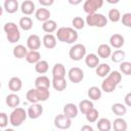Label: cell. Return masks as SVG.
Listing matches in <instances>:
<instances>
[{
	"mask_svg": "<svg viewBox=\"0 0 131 131\" xmlns=\"http://www.w3.org/2000/svg\"><path fill=\"white\" fill-rule=\"evenodd\" d=\"M56 28H57L56 21L53 20V19H50V18H49L48 20L44 21L43 25H42V30H43L44 32H46L47 34L53 33L54 31H56Z\"/></svg>",
	"mask_w": 131,
	"mask_h": 131,
	"instance_id": "cell-28",
	"label": "cell"
},
{
	"mask_svg": "<svg viewBox=\"0 0 131 131\" xmlns=\"http://www.w3.org/2000/svg\"><path fill=\"white\" fill-rule=\"evenodd\" d=\"M49 69V64L47 62V60H39L36 64H35V71L38 74H45Z\"/></svg>",
	"mask_w": 131,
	"mask_h": 131,
	"instance_id": "cell-36",
	"label": "cell"
},
{
	"mask_svg": "<svg viewBox=\"0 0 131 131\" xmlns=\"http://www.w3.org/2000/svg\"><path fill=\"white\" fill-rule=\"evenodd\" d=\"M18 25H19L20 29H23L24 31H30L33 28V20L30 16H23L19 19Z\"/></svg>",
	"mask_w": 131,
	"mask_h": 131,
	"instance_id": "cell-33",
	"label": "cell"
},
{
	"mask_svg": "<svg viewBox=\"0 0 131 131\" xmlns=\"http://www.w3.org/2000/svg\"><path fill=\"white\" fill-rule=\"evenodd\" d=\"M39 3L43 6V7H47L50 6L54 3V0H39Z\"/></svg>",
	"mask_w": 131,
	"mask_h": 131,
	"instance_id": "cell-46",
	"label": "cell"
},
{
	"mask_svg": "<svg viewBox=\"0 0 131 131\" xmlns=\"http://www.w3.org/2000/svg\"><path fill=\"white\" fill-rule=\"evenodd\" d=\"M8 125V116L6 113H0V128H5Z\"/></svg>",
	"mask_w": 131,
	"mask_h": 131,
	"instance_id": "cell-45",
	"label": "cell"
},
{
	"mask_svg": "<svg viewBox=\"0 0 131 131\" xmlns=\"http://www.w3.org/2000/svg\"><path fill=\"white\" fill-rule=\"evenodd\" d=\"M96 126L99 131H111L112 129V122L106 118H101L97 121Z\"/></svg>",
	"mask_w": 131,
	"mask_h": 131,
	"instance_id": "cell-30",
	"label": "cell"
},
{
	"mask_svg": "<svg viewBox=\"0 0 131 131\" xmlns=\"http://www.w3.org/2000/svg\"><path fill=\"white\" fill-rule=\"evenodd\" d=\"M5 102H6V104H7L9 107L15 108V107H17V106L19 105V103H20V98H19V96H18L17 94H15V93H10V94H8V95L6 96Z\"/></svg>",
	"mask_w": 131,
	"mask_h": 131,
	"instance_id": "cell-16",
	"label": "cell"
},
{
	"mask_svg": "<svg viewBox=\"0 0 131 131\" xmlns=\"http://www.w3.org/2000/svg\"><path fill=\"white\" fill-rule=\"evenodd\" d=\"M107 77L115 83V84H120V82H121V80H122V74L120 73V72H118V71H112V72H110V74L107 75Z\"/></svg>",
	"mask_w": 131,
	"mask_h": 131,
	"instance_id": "cell-41",
	"label": "cell"
},
{
	"mask_svg": "<svg viewBox=\"0 0 131 131\" xmlns=\"http://www.w3.org/2000/svg\"><path fill=\"white\" fill-rule=\"evenodd\" d=\"M43 113V106L40 103H32L31 106H29L27 115L30 119H38Z\"/></svg>",
	"mask_w": 131,
	"mask_h": 131,
	"instance_id": "cell-9",
	"label": "cell"
},
{
	"mask_svg": "<svg viewBox=\"0 0 131 131\" xmlns=\"http://www.w3.org/2000/svg\"><path fill=\"white\" fill-rule=\"evenodd\" d=\"M0 88H1V82H0Z\"/></svg>",
	"mask_w": 131,
	"mask_h": 131,
	"instance_id": "cell-52",
	"label": "cell"
},
{
	"mask_svg": "<svg viewBox=\"0 0 131 131\" xmlns=\"http://www.w3.org/2000/svg\"><path fill=\"white\" fill-rule=\"evenodd\" d=\"M3 9H5L8 13H14L18 9V1L17 0H5Z\"/></svg>",
	"mask_w": 131,
	"mask_h": 131,
	"instance_id": "cell-20",
	"label": "cell"
},
{
	"mask_svg": "<svg viewBox=\"0 0 131 131\" xmlns=\"http://www.w3.org/2000/svg\"><path fill=\"white\" fill-rule=\"evenodd\" d=\"M94 107V105H93V102L91 101V100H89V99H83L82 101H80V103H79V107H78V110L82 113V114H87L90 110H92Z\"/></svg>",
	"mask_w": 131,
	"mask_h": 131,
	"instance_id": "cell-31",
	"label": "cell"
},
{
	"mask_svg": "<svg viewBox=\"0 0 131 131\" xmlns=\"http://www.w3.org/2000/svg\"><path fill=\"white\" fill-rule=\"evenodd\" d=\"M124 101H125L126 106H130V105H131V93H130V92L126 94V96H125V98H124Z\"/></svg>",
	"mask_w": 131,
	"mask_h": 131,
	"instance_id": "cell-47",
	"label": "cell"
},
{
	"mask_svg": "<svg viewBox=\"0 0 131 131\" xmlns=\"http://www.w3.org/2000/svg\"><path fill=\"white\" fill-rule=\"evenodd\" d=\"M72 24H73V27L76 30H81L85 26V20L81 16H75L73 18V20H72Z\"/></svg>",
	"mask_w": 131,
	"mask_h": 131,
	"instance_id": "cell-42",
	"label": "cell"
},
{
	"mask_svg": "<svg viewBox=\"0 0 131 131\" xmlns=\"http://www.w3.org/2000/svg\"><path fill=\"white\" fill-rule=\"evenodd\" d=\"M107 16H108V19L113 23H117L121 19V13H120V10L117 9V8H112L108 10V13H107Z\"/></svg>",
	"mask_w": 131,
	"mask_h": 131,
	"instance_id": "cell-38",
	"label": "cell"
},
{
	"mask_svg": "<svg viewBox=\"0 0 131 131\" xmlns=\"http://www.w3.org/2000/svg\"><path fill=\"white\" fill-rule=\"evenodd\" d=\"M0 131H1V128H0Z\"/></svg>",
	"mask_w": 131,
	"mask_h": 131,
	"instance_id": "cell-53",
	"label": "cell"
},
{
	"mask_svg": "<svg viewBox=\"0 0 131 131\" xmlns=\"http://www.w3.org/2000/svg\"><path fill=\"white\" fill-rule=\"evenodd\" d=\"M125 43V39L121 34H113L110 38V44L112 47L120 49Z\"/></svg>",
	"mask_w": 131,
	"mask_h": 131,
	"instance_id": "cell-12",
	"label": "cell"
},
{
	"mask_svg": "<svg viewBox=\"0 0 131 131\" xmlns=\"http://www.w3.org/2000/svg\"><path fill=\"white\" fill-rule=\"evenodd\" d=\"M54 126L58 129H61V130L69 129L72 126V120L70 118L66 117L63 114L57 115L54 118Z\"/></svg>",
	"mask_w": 131,
	"mask_h": 131,
	"instance_id": "cell-8",
	"label": "cell"
},
{
	"mask_svg": "<svg viewBox=\"0 0 131 131\" xmlns=\"http://www.w3.org/2000/svg\"><path fill=\"white\" fill-rule=\"evenodd\" d=\"M4 131H14L13 129H11V128H7V129H5Z\"/></svg>",
	"mask_w": 131,
	"mask_h": 131,
	"instance_id": "cell-51",
	"label": "cell"
},
{
	"mask_svg": "<svg viewBox=\"0 0 131 131\" xmlns=\"http://www.w3.org/2000/svg\"><path fill=\"white\" fill-rule=\"evenodd\" d=\"M2 13H3V7L0 5V16L2 15Z\"/></svg>",
	"mask_w": 131,
	"mask_h": 131,
	"instance_id": "cell-50",
	"label": "cell"
},
{
	"mask_svg": "<svg viewBox=\"0 0 131 131\" xmlns=\"http://www.w3.org/2000/svg\"><path fill=\"white\" fill-rule=\"evenodd\" d=\"M55 38L60 42H66L68 44H73L78 39V33L75 29L70 27H61L56 31Z\"/></svg>",
	"mask_w": 131,
	"mask_h": 131,
	"instance_id": "cell-1",
	"label": "cell"
},
{
	"mask_svg": "<svg viewBox=\"0 0 131 131\" xmlns=\"http://www.w3.org/2000/svg\"><path fill=\"white\" fill-rule=\"evenodd\" d=\"M52 86L55 90L60 92V91H63L67 88L68 83H67L64 78H53L52 79Z\"/></svg>",
	"mask_w": 131,
	"mask_h": 131,
	"instance_id": "cell-27",
	"label": "cell"
},
{
	"mask_svg": "<svg viewBox=\"0 0 131 131\" xmlns=\"http://www.w3.org/2000/svg\"><path fill=\"white\" fill-rule=\"evenodd\" d=\"M36 92H37L39 101H46L50 96L49 89H46V88H36Z\"/></svg>",
	"mask_w": 131,
	"mask_h": 131,
	"instance_id": "cell-37",
	"label": "cell"
},
{
	"mask_svg": "<svg viewBox=\"0 0 131 131\" xmlns=\"http://www.w3.org/2000/svg\"><path fill=\"white\" fill-rule=\"evenodd\" d=\"M95 71H96V75L98 77H101V78H105L110 72H111V67L110 64L103 62V63H99L96 68H95Z\"/></svg>",
	"mask_w": 131,
	"mask_h": 131,
	"instance_id": "cell-24",
	"label": "cell"
},
{
	"mask_svg": "<svg viewBox=\"0 0 131 131\" xmlns=\"http://www.w3.org/2000/svg\"><path fill=\"white\" fill-rule=\"evenodd\" d=\"M12 53H13V56H14V57L20 59V58L26 57V55H27V53H28V50H27V48H26L24 45L18 44V45H16V46L13 48Z\"/></svg>",
	"mask_w": 131,
	"mask_h": 131,
	"instance_id": "cell-32",
	"label": "cell"
},
{
	"mask_svg": "<svg viewBox=\"0 0 131 131\" xmlns=\"http://www.w3.org/2000/svg\"><path fill=\"white\" fill-rule=\"evenodd\" d=\"M78 112H79L78 106H77L76 104L72 103V102H69V103L64 104V106H63V115H64L66 117L70 118L71 120L77 117Z\"/></svg>",
	"mask_w": 131,
	"mask_h": 131,
	"instance_id": "cell-11",
	"label": "cell"
},
{
	"mask_svg": "<svg viewBox=\"0 0 131 131\" xmlns=\"http://www.w3.org/2000/svg\"><path fill=\"white\" fill-rule=\"evenodd\" d=\"M35 3L32 0H25L20 4V10L25 15H31L35 11Z\"/></svg>",
	"mask_w": 131,
	"mask_h": 131,
	"instance_id": "cell-13",
	"label": "cell"
},
{
	"mask_svg": "<svg viewBox=\"0 0 131 131\" xmlns=\"http://www.w3.org/2000/svg\"><path fill=\"white\" fill-rule=\"evenodd\" d=\"M111 56H112V61L113 62H115V63L120 62L121 63L125 58V51H123L122 49H117L111 54Z\"/></svg>",
	"mask_w": 131,
	"mask_h": 131,
	"instance_id": "cell-35",
	"label": "cell"
},
{
	"mask_svg": "<svg viewBox=\"0 0 131 131\" xmlns=\"http://www.w3.org/2000/svg\"><path fill=\"white\" fill-rule=\"evenodd\" d=\"M27 46L31 50H38L41 46V39L38 35L32 34L27 39Z\"/></svg>",
	"mask_w": 131,
	"mask_h": 131,
	"instance_id": "cell-10",
	"label": "cell"
},
{
	"mask_svg": "<svg viewBox=\"0 0 131 131\" xmlns=\"http://www.w3.org/2000/svg\"><path fill=\"white\" fill-rule=\"evenodd\" d=\"M103 5L102 0H86L83 4V9L87 14H92Z\"/></svg>",
	"mask_w": 131,
	"mask_h": 131,
	"instance_id": "cell-6",
	"label": "cell"
},
{
	"mask_svg": "<svg viewBox=\"0 0 131 131\" xmlns=\"http://www.w3.org/2000/svg\"><path fill=\"white\" fill-rule=\"evenodd\" d=\"M43 44L47 49H52L56 46V38L52 34H45L43 39Z\"/></svg>",
	"mask_w": 131,
	"mask_h": 131,
	"instance_id": "cell-21",
	"label": "cell"
},
{
	"mask_svg": "<svg viewBox=\"0 0 131 131\" xmlns=\"http://www.w3.org/2000/svg\"><path fill=\"white\" fill-rule=\"evenodd\" d=\"M25 58L29 63H35L36 64L39 60H41V54L38 50H30V51H28Z\"/></svg>",
	"mask_w": 131,
	"mask_h": 131,
	"instance_id": "cell-26",
	"label": "cell"
},
{
	"mask_svg": "<svg viewBox=\"0 0 131 131\" xmlns=\"http://www.w3.org/2000/svg\"><path fill=\"white\" fill-rule=\"evenodd\" d=\"M112 54V49L111 46L107 44H100L97 48V56L101 58H107Z\"/></svg>",
	"mask_w": 131,
	"mask_h": 131,
	"instance_id": "cell-23",
	"label": "cell"
},
{
	"mask_svg": "<svg viewBox=\"0 0 131 131\" xmlns=\"http://www.w3.org/2000/svg\"><path fill=\"white\" fill-rule=\"evenodd\" d=\"M87 94H88V97L90 99H92V100H99L100 97H101V90L98 87H96V86H92V87H90L88 89Z\"/></svg>",
	"mask_w": 131,
	"mask_h": 131,
	"instance_id": "cell-34",
	"label": "cell"
},
{
	"mask_svg": "<svg viewBox=\"0 0 131 131\" xmlns=\"http://www.w3.org/2000/svg\"><path fill=\"white\" fill-rule=\"evenodd\" d=\"M86 115V120L89 122V123H94V122H96L97 121V119H98V116H99V113H98V111L96 110V108H92V110H90L87 114H85Z\"/></svg>",
	"mask_w": 131,
	"mask_h": 131,
	"instance_id": "cell-40",
	"label": "cell"
},
{
	"mask_svg": "<svg viewBox=\"0 0 131 131\" xmlns=\"http://www.w3.org/2000/svg\"><path fill=\"white\" fill-rule=\"evenodd\" d=\"M23 87V82L18 77H12L8 81V88L11 90L13 93L18 92Z\"/></svg>",
	"mask_w": 131,
	"mask_h": 131,
	"instance_id": "cell-14",
	"label": "cell"
},
{
	"mask_svg": "<svg viewBox=\"0 0 131 131\" xmlns=\"http://www.w3.org/2000/svg\"><path fill=\"white\" fill-rule=\"evenodd\" d=\"M81 131H94L93 128L90 126V125H83L82 128H81Z\"/></svg>",
	"mask_w": 131,
	"mask_h": 131,
	"instance_id": "cell-48",
	"label": "cell"
},
{
	"mask_svg": "<svg viewBox=\"0 0 131 131\" xmlns=\"http://www.w3.org/2000/svg\"><path fill=\"white\" fill-rule=\"evenodd\" d=\"M51 85V82L49 80L48 77L46 76H39L36 78L35 80V87L36 88H46V89H49Z\"/></svg>",
	"mask_w": 131,
	"mask_h": 131,
	"instance_id": "cell-18",
	"label": "cell"
},
{
	"mask_svg": "<svg viewBox=\"0 0 131 131\" xmlns=\"http://www.w3.org/2000/svg\"><path fill=\"white\" fill-rule=\"evenodd\" d=\"M26 98L31 103H38L39 98H38V95H37V92H36V88L35 89H30L26 94Z\"/></svg>",
	"mask_w": 131,
	"mask_h": 131,
	"instance_id": "cell-39",
	"label": "cell"
},
{
	"mask_svg": "<svg viewBox=\"0 0 131 131\" xmlns=\"http://www.w3.org/2000/svg\"><path fill=\"white\" fill-rule=\"evenodd\" d=\"M112 112L115 115H117L119 117H122V116L126 115V113H127V106L125 104H123V103L116 102V103H114L112 105Z\"/></svg>",
	"mask_w": 131,
	"mask_h": 131,
	"instance_id": "cell-29",
	"label": "cell"
},
{
	"mask_svg": "<svg viewBox=\"0 0 131 131\" xmlns=\"http://www.w3.org/2000/svg\"><path fill=\"white\" fill-rule=\"evenodd\" d=\"M68 77L72 83L78 84L82 82V80L84 79V72L82 69L78 67H74V68H71L70 71L68 72Z\"/></svg>",
	"mask_w": 131,
	"mask_h": 131,
	"instance_id": "cell-7",
	"label": "cell"
},
{
	"mask_svg": "<svg viewBox=\"0 0 131 131\" xmlns=\"http://www.w3.org/2000/svg\"><path fill=\"white\" fill-rule=\"evenodd\" d=\"M71 4H74V5H76V4H79V3H81V1L80 0H78V1H72V0H70L69 1Z\"/></svg>",
	"mask_w": 131,
	"mask_h": 131,
	"instance_id": "cell-49",
	"label": "cell"
},
{
	"mask_svg": "<svg viewBox=\"0 0 131 131\" xmlns=\"http://www.w3.org/2000/svg\"><path fill=\"white\" fill-rule=\"evenodd\" d=\"M52 77L53 78H64L66 77V68L62 63H55L53 66Z\"/></svg>",
	"mask_w": 131,
	"mask_h": 131,
	"instance_id": "cell-25",
	"label": "cell"
},
{
	"mask_svg": "<svg viewBox=\"0 0 131 131\" xmlns=\"http://www.w3.org/2000/svg\"><path fill=\"white\" fill-rule=\"evenodd\" d=\"M112 127L115 131H127L128 124H127L126 120L119 117V118L115 119V121L112 123Z\"/></svg>",
	"mask_w": 131,
	"mask_h": 131,
	"instance_id": "cell-17",
	"label": "cell"
},
{
	"mask_svg": "<svg viewBox=\"0 0 131 131\" xmlns=\"http://www.w3.org/2000/svg\"><path fill=\"white\" fill-rule=\"evenodd\" d=\"M27 117H28V115H27V112L25 111V108L17 106L11 112V114L9 116V123L14 127H18L26 121Z\"/></svg>",
	"mask_w": 131,
	"mask_h": 131,
	"instance_id": "cell-4",
	"label": "cell"
},
{
	"mask_svg": "<svg viewBox=\"0 0 131 131\" xmlns=\"http://www.w3.org/2000/svg\"><path fill=\"white\" fill-rule=\"evenodd\" d=\"M121 21H122V24H123L125 27L130 28V27H131V13H130V12L124 13L123 16H121Z\"/></svg>",
	"mask_w": 131,
	"mask_h": 131,
	"instance_id": "cell-44",
	"label": "cell"
},
{
	"mask_svg": "<svg viewBox=\"0 0 131 131\" xmlns=\"http://www.w3.org/2000/svg\"><path fill=\"white\" fill-rule=\"evenodd\" d=\"M4 32L6 33V38L10 43H16L20 39V33L16 24L8 21L4 25Z\"/></svg>",
	"mask_w": 131,
	"mask_h": 131,
	"instance_id": "cell-2",
	"label": "cell"
},
{
	"mask_svg": "<svg viewBox=\"0 0 131 131\" xmlns=\"http://www.w3.org/2000/svg\"><path fill=\"white\" fill-rule=\"evenodd\" d=\"M120 71L124 75H131V62L130 61H122L120 64Z\"/></svg>",
	"mask_w": 131,
	"mask_h": 131,
	"instance_id": "cell-43",
	"label": "cell"
},
{
	"mask_svg": "<svg viewBox=\"0 0 131 131\" xmlns=\"http://www.w3.org/2000/svg\"><path fill=\"white\" fill-rule=\"evenodd\" d=\"M69 55H70L71 59H73V60H76V61L81 60L86 55V47L83 44H81V43L74 44L70 48Z\"/></svg>",
	"mask_w": 131,
	"mask_h": 131,
	"instance_id": "cell-5",
	"label": "cell"
},
{
	"mask_svg": "<svg viewBox=\"0 0 131 131\" xmlns=\"http://www.w3.org/2000/svg\"><path fill=\"white\" fill-rule=\"evenodd\" d=\"M116 87H117V84H115L107 76L101 82V89L106 93H112L116 89Z\"/></svg>",
	"mask_w": 131,
	"mask_h": 131,
	"instance_id": "cell-22",
	"label": "cell"
},
{
	"mask_svg": "<svg viewBox=\"0 0 131 131\" xmlns=\"http://www.w3.org/2000/svg\"><path fill=\"white\" fill-rule=\"evenodd\" d=\"M35 16L38 20L40 21H46L49 19L50 17V11L45 8V7H41V8H38L36 11H35Z\"/></svg>",
	"mask_w": 131,
	"mask_h": 131,
	"instance_id": "cell-19",
	"label": "cell"
},
{
	"mask_svg": "<svg viewBox=\"0 0 131 131\" xmlns=\"http://www.w3.org/2000/svg\"><path fill=\"white\" fill-rule=\"evenodd\" d=\"M85 63L88 68L94 69L99 64V57L95 53H89L85 55Z\"/></svg>",
	"mask_w": 131,
	"mask_h": 131,
	"instance_id": "cell-15",
	"label": "cell"
},
{
	"mask_svg": "<svg viewBox=\"0 0 131 131\" xmlns=\"http://www.w3.org/2000/svg\"><path fill=\"white\" fill-rule=\"evenodd\" d=\"M86 24L89 27H96V28H104L107 25V18L102 13H92L86 16Z\"/></svg>",
	"mask_w": 131,
	"mask_h": 131,
	"instance_id": "cell-3",
	"label": "cell"
}]
</instances>
